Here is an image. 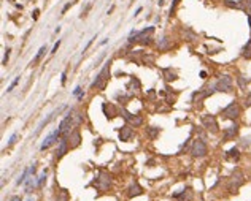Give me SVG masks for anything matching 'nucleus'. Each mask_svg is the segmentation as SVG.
Returning a JSON list of instances; mask_svg holds the SVG:
<instances>
[{
    "instance_id": "1",
    "label": "nucleus",
    "mask_w": 251,
    "mask_h": 201,
    "mask_svg": "<svg viewBox=\"0 0 251 201\" xmlns=\"http://www.w3.org/2000/svg\"><path fill=\"white\" fill-rule=\"evenodd\" d=\"M110 67H111V60H108L105 63V67L100 70V73L96 76V79L91 84V87L92 89H105V85L108 82V78H110Z\"/></svg>"
},
{
    "instance_id": "2",
    "label": "nucleus",
    "mask_w": 251,
    "mask_h": 201,
    "mask_svg": "<svg viewBox=\"0 0 251 201\" xmlns=\"http://www.w3.org/2000/svg\"><path fill=\"white\" fill-rule=\"evenodd\" d=\"M215 90L216 92H232V76L229 75H223L218 82L215 84Z\"/></svg>"
},
{
    "instance_id": "3",
    "label": "nucleus",
    "mask_w": 251,
    "mask_h": 201,
    "mask_svg": "<svg viewBox=\"0 0 251 201\" xmlns=\"http://www.w3.org/2000/svg\"><path fill=\"white\" fill-rule=\"evenodd\" d=\"M221 116H223V119H232V120L237 119V117L240 116V108H238L237 102L229 103V105L221 111Z\"/></svg>"
},
{
    "instance_id": "4",
    "label": "nucleus",
    "mask_w": 251,
    "mask_h": 201,
    "mask_svg": "<svg viewBox=\"0 0 251 201\" xmlns=\"http://www.w3.org/2000/svg\"><path fill=\"white\" fill-rule=\"evenodd\" d=\"M110 184H111V176L108 173H105V171H102V173L99 174V177L92 182V185L97 188V190H100V192L107 190V188L110 187Z\"/></svg>"
},
{
    "instance_id": "5",
    "label": "nucleus",
    "mask_w": 251,
    "mask_h": 201,
    "mask_svg": "<svg viewBox=\"0 0 251 201\" xmlns=\"http://www.w3.org/2000/svg\"><path fill=\"white\" fill-rule=\"evenodd\" d=\"M243 182H245V176L240 173V171H235V173L231 176V181H229V192H231V193H237L238 188L243 185Z\"/></svg>"
},
{
    "instance_id": "6",
    "label": "nucleus",
    "mask_w": 251,
    "mask_h": 201,
    "mask_svg": "<svg viewBox=\"0 0 251 201\" xmlns=\"http://www.w3.org/2000/svg\"><path fill=\"white\" fill-rule=\"evenodd\" d=\"M207 144L203 143V140H194V143H192V146H191V155L192 157H197V158H200V157H205L207 155Z\"/></svg>"
},
{
    "instance_id": "7",
    "label": "nucleus",
    "mask_w": 251,
    "mask_h": 201,
    "mask_svg": "<svg viewBox=\"0 0 251 201\" xmlns=\"http://www.w3.org/2000/svg\"><path fill=\"white\" fill-rule=\"evenodd\" d=\"M202 124H203V127H205L208 132H211V133H218V130H219L216 117L211 116V114H205V116H202Z\"/></svg>"
},
{
    "instance_id": "8",
    "label": "nucleus",
    "mask_w": 251,
    "mask_h": 201,
    "mask_svg": "<svg viewBox=\"0 0 251 201\" xmlns=\"http://www.w3.org/2000/svg\"><path fill=\"white\" fill-rule=\"evenodd\" d=\"M121 116L124 117V120L126 122H129L131 125H134V127H138V125H141L143 124V119H141V116H135V114H132V113H129L127 109H121Z\"/></svg>"
},
{
    "instance_id": "9",
    "label": "nucleus",
    "mask_w": 251,
    "mask_h": 201,
    "mask_svg": "<svg viewBox=\"0 0 251 201\" xmlns=\"http://www.w3.org/2000/svg\"><path fill=\"white\" fill-rule=\"evenodd\" d=\"M70 127H72V116L69 114H65V117L61 120V124H59V132H61L62 136H70Z\"/></svg>"
},
{
    "instance_id": "10",
    "label": "nucleus",
    "mask_w": 251,
    "mask_h": 201,
    "mask_svg": "<svg viewBox=\"0 0 251 201\" xmlns=\"http://www.w3.org/2000/svg\"><path fill=\"white\" fill-rule=\"evenodd\" d=\"M132 136H134V130L131 128V124H127V125H124V127L119 128V140L122 141V143L131 141Z\"/></svg>"
},
{
    "instance_id": "11",
    "label": "nucleus",
    "mask_w": 251,
    "mask_h": 201,
    "mask_svg": "<svg viewBox=\"0 0 251 201\" xmlns=\"http://www.w3.org/2000/svg\"><path fill=\"white\" fill-rule=\"evenodd\" d=\"M69 150V136H62V140H59L57 144V158H62Z\"/></svg>"
},
{
    "instance_id": "12",
    "label": "nucleus",
    "mask_w": 251,
    "mask_h": 201,
    "mask_svg": "<svg viewBox=\"0 0 251 201\" xmlns=\"http://www.w3.org/2000/svg\"><path fill=\"white\" fill-rule=\"evenodd\" d=\"M237 133H238V125L227 127V128L224 130V136H223V140H224V141L232 140V138H235V136H237Z\"/></svg>"
},
{
    "instance_id": "13",
    "label": "nucleus",
    "mask_w": 251,
    "mask_h": 201,
    "mask_svg": "<svg viewBox=\"0 0 251 201\" xmlns=\"http://www.w3.org/2000/svg\"><path fill=\"white\" fill-rule=\"evenodd\" d=\"M143 193V188L138 185V182H134V184L129 187V190H127V195H129V198H134V196H138V195H141Z\"/></svg>"
},
{
    "instance_id": "14",
    "label": "nucleus",
    "mask_w": 251,
    "mask_h": 201,
    "mask_svg": "<svg viewBox=\"0 0 251 201\" xmlns=\"http://www.w3.org/2000/svg\"><path fill=\"white\" fill-rule=\"evenodd\" d=\"M226 158H227V160H238V158H240V150H238L237 147L229 149L226 152Z\"/></svg>"
},
{
    "instance_id": "15",
    "label": "nucleus",
    "mask_w": 251,
    "mask_h": 201,
    "mask_svg": "<svg viewBox=\"0 0 251 201\" xmlns=\"http://www.w3.org/2000/svg\"><path fill=\"white\" fill-rule=\"evenodd\" d=\"M79 141H81V138H79V133L78 132L70 133V147H72V149H75V147L79 146Z\"/></svg>"
},
{
    "instance_id": "16",
    "label": "nucleus",
    "mask_w": 251,
    "mask_h": 201,
    "mask_svg": "<svg viewBox=\"0 0 251 201\" xmlns=\"http://www.w3.org/2000/svg\"><path fill=\"white\" fill-rule=\"evenodd\" d=\"M164 78H165V81H176L178 79V76H176V73H173L172 71V68H164Z\"/></svg>"
},
{
    "instance_id": "17",
    "label": "nucleus",
    "mask_w": 251,
    "mask_h": 201,
    "mask_svg": "<svg viewBox=\"0 0 251 201\" xmlns=\"http://www.w3.org/2000/svg\"><path fill=\"white\" fill-rule=\"evenodd\" d=\"M242 55H243L245 59H250L251 57V38L248 40V43L245 44L243 48H242Z\"/></svg>"
},
{
    "instance_id": "18",
    "label": "nucleus",
    "mask_w": 251,
    "mask_h": 201,
    "mask_svg": "<svg viewBox=\"0 0 251 201\" xmlns=\"http://www.w3.org/2000/svg\"><path fill=\"white\" fill-rule=\"evenodd\" d=\"M146 133H148V136L151 138V140H154L159 133H161V128H157V127H149V128H146Z\"/></svg>"
},
{
    "instance_id": "19",
    "label": "nucleus",
    "mask_w": 251,
    "mask_h": 201,
    "mask_svg": "<svg viewBox=\"0 0 251 201\" xmlns=\"http://www.w3.org/2000/svg\"><path fill=\"white\" fill-rule=\"evenodd\" d=\"M45 52H46V46H41V48L38 49V52H37V55H35V59H34L32 63H38V62L41 60V57L45 55Z\"/></svg>"
},
{
    "instance_id": "20",
    "label": "nucleus",
    "mask_w": 251,
    "mask_h": 201,
    "mask_svg": "<svg viewBox=\"0 0 251 201\" xmlns=\"http://www.w3.org/2000/svg\"><path fill=\"white\" fill-rule=\"evenodd\" d=\"M127 89H129V90H131V89H135V90H138V89H140V81H138V79L134 76V78L131 79V82L127 84Z\"/></svg>"
},
{
    "instance_id": "21",
    "label": "nucleus",
    "mask_w": 251,
    "mask_h": 201,
    "mask_svg": "<svg viewBox=\"0 0 251 201\" xmlns=\"http://www.w3.org/2000/svg\"><path fill=\"white\" fill-rule=\"evenodd\" d=\"M237 81H238V85H240V89H245V87L248 85V82L251 81V79H250V78H246V76H238Z\"/></svg>"
},
{
    "instance_id": "22",
    "label": "nucleus",
    "mask_w": 251,
    "mask_h": 201,
    "mask_svg": "<svg viewBox=\"0 0 251 201\" xmlns=\"http://www.w3.org/2000/svg\"><path fill=\"white\" fill-rule=\"evenodd\" d=\"M224 3H226L229 8H237V10H242V8H243V5L242 3H238V2H232V0H224Z\"/></svg>"
},
{
    "instance_id": "23",
    "label": "nucleus",
    "mask_w": 251,
    "mask_h": 201,
    "mask_svg": "<svg viewBox=\"0 0 251 201\" xmlns=\"http://www.w3.org/2000/svg\"><path fill=\"white\" fill-rule=\"evenodd\" d=\"M29 174H32V173H30V168H29V170H26V171H24V173H22V176H21V177H19V179H17V182H16V184H17V185H21V184H24V182H26V177H27V176H29Z\"/></svg>"
},
{
    "instance_id": "24",
    "label": "nucleus",
    "mask_w": 251,
    "mask_h": 201,
    "mask_svg": "<svg viewBox=\"0 0 251 201\" xmlns=\"http://www.w3.org/2000/svg\"><path fill=\"white\" fill-rule=\"evenodd\" d=\"M34 184H35L34 177H30V179L27 181V184H26V193H30V187H34Z\"/></svg>"
},
{
    "instance_id": "25",
    "label": "nucleus",
    "mask_w": 251,
    "mask_h": 201,
    "mask_svg": "<svg viewBox=\"0 0 251 201\" xmlns=\"http://www.w3.org/2000/svg\"><path fill=\"white\" fill-rule=\"evenodd\" d=\"M45 181H46V171H45V173H43V174H41L40 177H38V181H37V187H41V185H43V182H45Z\"/></svg>"
},
{
    "instance_id": "26",
    "label": "nucleus",
    "mask_w": 251,
    "mask_h": 201,
    "mask_svg": "<svg viewBox=\"0 0 251 201\" xmlns=\"http://www.w3.org/2000/svg\"><path fill=\"white\" fill-rule=\"evenodd\" d=\"M242 146H243V147L251 146V136H245L243 140H242Z\"/></svg>"
},
{
    "instance_id": "27",
    "label": "nucleus",
    "mask_w": 251,
    "mask_h": 201,
    "mask_svg": "<svg viewBox=\"0 0 251 201\" xmlns=\"http://www.w3.org/2000/svg\"><path fill=\"white\" fill-rule=\"evenodd\" d=\"M167 44H169V38L164 37V38H162V41L159 43V48H161V49H165V48H167Z\"/></svg>"
},
{
    "instance_id": "28",
    "label": "nucleus",
    "mask_w": 251,
    "mask_h": 201,
    "mask_svg": "<svg viewBox=\"0 0 251 201\" xmlns=\"http://www.w3.org/2000/svg\"><path fill=\"white\" fill-rule=\"evenodd\" d=\"M17 82H19V76H17V78H16V79H14V81L10 84V87L7 89V92H11V90H13V89L16 87V84H17Z\"/></svg>"
},
{
    "instance_id": "29",
    "label": "nucleus",
    "mask_w": 251,
    "mask_h": 201,
    "mask_svg": "<svg viewBox=\"0 0 251 201\" xmlns=\"http://www.w3.org/2000/svg\"><path fill=\"white\" fill-rule=\"evenodd\" d=\"M8 57H10V48H7V51H5V57H3V65L8 63Z\"/></svg>"
},
{
    "instance_id": "30",
    "label": "nucleus",
    "mask_w": 251,
    "mask_h": 201,
    "mask_svg": "<svg viewBox=\"0 0 251 201\" xmlns=\"http://www.w3.org/2000/svg\"><path fill=\"white\" fill-rule=\"evenodd\" d=\"M16 140H17V133H13V136L10 138V141H8V144H14V143H16Z\"/></svg>"
},
{
    "instance_id": "31",
    "label": "nucleus",
    "mask_w": 251,
    "mask_h": 201,
    "mask_svg": "<svg viewBox=\"0 0 251 201\" xmlns=\"http://www.w3.org/2000/svg\"><path fill=\"white\" fill-rule=\"evenodd\" d=\"M56 201H69V198H67L65 193H62V195H59V196H57V200H56Z\"/></svg>"
},
{
    "instance_id": "32",
    "label": "nucleus",
    "mask_w": 251,
    "mask_h": 201,
    "mask_svg": "<svg viewBox=\"0 0 251 201\" xmlns=\"http://www.w3.org/2000/svg\"><path fill=\"white\" fill-rule=\"evenodd\" d=\"M59 46H61V40H57V43L54 44V48H52V51H51V54H54V52H57V49H59Z\"/></svg>"
},
{
    "instance_id": "33",
    "label": "nucleus",
    "mask_w": 251,
    "mask_h": 201,
    "mask_svg": "<svg viewBox=\"0 0 251 201\" xmlns=\"http://www.w3.org/2000/svg\"><path fill=\"white\" fill-rule=\"evenodd\" d=\"M103 57H105V52H102V55H100V57H99V59H97V60H96V63H94V65H96V67H97V65H99V63H100V62H102V60H103Z\"/></svg>"
},
{
    "instance_id": "34",
    "label": "nucleus",
    "mask_w": 251,
    "mask_h": 201,
    "mask_svg": "<svg viewBox=\"0 0 251 201\" xmlns=\"http://www.w3.org/2000/svg\"><path fill=\"white\" fill-rule=\"evenodd\" d=\"M245 5H246L248 11H250V14H251V0H245Z\"/></svg>"
},
{
    "instance_id": "35",
    "label": "nucleus",
    "mask_w": 251,
    "mask_h": 201,
    "mask_svg": "<svg viewBox=\"0 0 251 201\" xmlns=\"http://www.w3.org/2000/svg\"><path fill=\"white\" fill-rule=\"evenodd\" d=\"M245 106H251V95H248V98L245 100Z\"/></svg>"
},
{
    "instance_id": "36",
    "label": "nucleus",
    "mask_w": 251,
    "mask_h": 201,
    "mask_svg": "<svg viewBox=\"0 0 251 201\" xmlns=\"http://www.w3.org/2000/svg\"><path fill=\"white\" fill-rule=\"evenodd\" d=\"M65 81H67V71H64L62 73V84H65Z\"/></svg>"
},
{
    "instance_id": "37",
    "label": "nucleus",
    "mask_w": 251,
    "mask_h": 201,
    "mask_svg": "<svg viewBox=\"0 0 251 201\" xmlns=\"http://www.w3.org/2000/svg\"><path fill=\"white\" fill-rule=\"evenodd\" d=\"M178 3H180V0H173V3H172V10H173V8H175ZM172 10H170V13H172Z\"/></svg>"
},
{
    "instance_id": "38",
    "label": "nucleus",
    "mask_w": 251,
    "mask_h": 201,
    "mask_svg": "<svg viewBox=\"0 0 251 201\" xmlns=\"http://www.w3.org/2000/svg\"><path fill=\"white\" fill-rule=\"evenodd\" d=\"M70 7H72V3H67V5H65V7H64V10H62V14L65 13V11H67V10H69V8H70Z\"/></svg>"
},
{
    "instance_id": "39",
    "label": "nucleus",
    "mask_w": 251,
    "mask_h": 201,
    "mask_svg": "<svg viewBox=\"0 0 251 201\" xmlns=\"http://www.w3.org/2000/svg\"><path fill=\"white\" fill-rule=\"evenodd\" d=\"M38 14H40V11L35 10V11H34V19H38Z\"/></svg>"
},
{
    "instance_id": "40",
    "label": "nucleus",
    "mask_w": 251,
    "mask_h": 201,
    "mask_svg": "<svg viewBox=\"0 0 251 201\" xmlns=\"http://www.w3.org/2000/svg\"><path fill=\"white\" fill-rule=\"evenodd\" d=\"M11 201H21V198L19 196H13V198H11Z\"/></svg>"
},
{
    "instance_id": "41",
    "label": "nucleus",
    "mask_w": 251,
    "mask_h": 201,
    "mask_svg": "<svg viewBox=\"0 0 251 201\" xmlns=\"http://www.w3.org/2000/svg\"><path fill=\"white\" fill-rule=\"evenodd\" d=\"M140 11H141V7H140V8H137V10H135V14H134V16H137V14L140 13Z\"/></svg>"
},
{
    "instance_id": "42",
    "label": "nucleus",
    "mask_w": 251,
    "mask_h": 201,
    "mask_svg": "<svg viewBox=\"0 0 251 201\" xmlns=\"http://www.w3.org/2000/svg\"><path fill=\"white\" fill-rule=\"evenodd\" d=\"M248 24H250V27H251V14H248Z\"/></svg>"
},
{
    "instance_id": "43",
    "label": "nucleus",
    "mask_w": 251,
    "mask_h": 201,
    "mask_svg": "<svg viewBox=\"0 0 251 201\" xmlns=\"http://www.w3.org/2000/svg\"><path fill=\"white\" fill-rule=\"evenodd\" d=\"M11 2H13V0H11Z\"/></svg>"
}]
</instances>
